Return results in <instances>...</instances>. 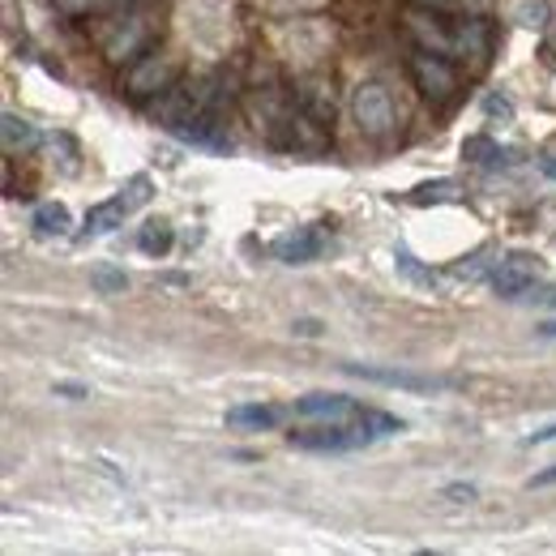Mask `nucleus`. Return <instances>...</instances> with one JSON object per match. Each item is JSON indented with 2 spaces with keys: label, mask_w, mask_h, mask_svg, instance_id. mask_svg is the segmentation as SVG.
Masks as SVG:
<instances>
[{
  "label": "nucleus",
  "mask_w": 556,
  "mask_h": 556,
  "mask_svg": "<svg viewBox=\"0 0 556 556\" xmlns=\"http://www.w3.org/2000/svg\"><path fill=\"white\" fill-rule=\"evenodd\" d=\"M287 441L291 450H308V454H348L359 445H372V432L359 419H351V424H321L308 432H291Z\"/></svg>",
  "instance_id": "nucleus-1"
},
{
  "label": "nucleus",
  "mask_w": 556,
  "mask_h": 556,
  "mask_svg": "<svg viewBox=\"0 0 556 556\" xmlns=\"http://www.w3.org/2000/svg\"><path fill=\"white\" fill-rule=\"evenodd\" d=\"M343 372L372 381V386H390V390H412V394H437V390H458V377H437V372H412V368H372V364H343Z\"/></svg>",
  "instance_id": "nucleus-2"
},
{
  "label": "nucleus",
  "mask_w": 556,
  "mask_h": 556,
  "mask_svg": "<svg viewBox=\"0 0 556 556\" xmlns=\"http://www.w3.org/2000/svg\"><path fill=\"white\" fill-rule=\"evenodd\" d=\"M535 278H540V257H531V253H509V257H496V266H492V291L501 295V300H527L531 291H535Z\"/></svg>",
  "instance_id": "nucleus-3"
},
{
  "label": "nucleus",
  "mask_w": 556,
  "mask_h": 556,
  "mask_svg": "<svg viewBox=\"0 0 556 556\" xmlns=\"http://www.w3.org/2000/svg\"><path fill=\"white\" fill-rule=\"evenodd\" d=\"M146 198H150V180H146V176H134L129 189H121L116 198L99 202V206L86 214V231H90V236H103V231H112V227H125V218H129Z\"/></svg>",
  "instance_id": "nucleus-4"
},
{
  "label": "nucleus",
  "mask_w": 556,
  "mask_h": 556,
  "mask_svg": "<svg viewBox=\"0 0 556 556\" xmlns=\"http://www.w3.org/2000/svg\"><path fill=\"white\" fill-rule=\"evenodd\" d=\"M351 108H355V121H359V129H364L368 138H386V134L394 129V103H390L386 86L364 81V86L355 90Z\"/></svg>",
  "instance_id": "nucleus-5"
},
{
  "label": "nucleus",
  "mask_w": 556,
  "mask_h": 556,
  "mask_svg": "<svg viewBox=\"0 0 556 556\" xmlns=\"http://www.w3.org/2000/svg\"><path fill=\"white\" fill-rule=\"evenodd\" d=\"M412 73H416L419 90H424L432 103H445V99L458 90V77H454V70L445 65V56H441V52L419 48L416 61H412Z\"/></svg>",
  "instance_id": "nucleus-6"
},
{
  "label": "nucleus",
  "mask_w": 556,
  "mask_h": 556,
  "mask_svg": "<svg viewBox=\"0 0 556 556\" xmlns=\"http://www.w3.org/2000/svg\"><path fill=\"white\" fill-rule=\"evenodd\" d=\"M172 77H176V65H172L167 56L150 52V56H141L138 65L125 73V90H129L134 99H146V94H163V90L172 86Z\"/></svg>",
  "instance_id": "nucleus-7"
},
{
  "label": "nucleus",
  "mask_w": 556,
  "mask_h": 556,
  "mask_svg": "<svg viewBox=\"0 0 556 556\" xmlns=\"http://www.w3.org/2000/svg\"><path fill=\"white\" fill-rule=\"evenodd\" d=\"M282 266H308L317 253H321V231L317 227H295V231H282L275 244H270Z\"/></svg>",
  "instance_id": "nucleus-8"
},
{
  "label": "nucleus",
  "mask_w": 556,
  "mask_h": 556,
  "mask_svg": "<svg viewBox=\"0 0 556 556\" xmlns=\"http://www.w3.org/2000/svg\"><path fill=\"white\" fill-rule=\"evenodd\" d=\"M295 416L321 419V424H351V419H359V407L343 394H304L295 403Z\"/></svg>",
  "instance_id": "nucleus-9"
},
{
  "label": "nucleus",
  "mask_w": 556,
  "mask_h": 556,
  "mask_svg": "<svg viewBox=\"0 0 556 556\" xmlns=\"http://www.w3.org/2000/svg\"><path fill=\"white\" fill-rule=\"evenodd\" d=\"M150 43V26L141 22V17H129L112 39H108V61H134V56H141V48Z\"/></svg>",
  "instance_id": "nucleus-10"
},
{
  "label": "nucleus",
  "mask_w": 556,
  "mask_h": 556,
  "mask_svg": "<svg viewBox=\"0 0 556 556\" xmlns=\"http://www.w3.org/2000/svg\"><path fill=\"white\" fill-rule=\"evenodd\" d=\"M450 52H458V56H476L480 65L488 61V26L480 17H471V22H458V30H454V48Z\"/></svg>",
  "instance_id": "nucleus-11"
},
{
  "label": "nucleus",
  "mask_w": 556,
  "mask_h": 556,
  "mask_svg": "<svg viewBox=\"0 0 556 556\" xmlns=\"http://www.w3.org/2000/svg\"><path fill=\"white\" fill-rule=\"evenodd\" d=\"M463 159H471L480 167H509L514 163V150L496 146L492 138H467L463 141Z\"/></svg>",
  "instance_id": "nucleus-12"
},
{
  "label": "nucleus",
  "mask_w": 556,
  "mask_h": 556,
  "mask_svg": "<svg viewBox=\"0 0 556 556\" xmlns=\"http://www.w3.org/2000/svg\"><path fill=\"white\" fill-rule=\"evenodd\" d=\"M275 424H278V412L266 407V403H240V407L227 412V428H253V432H262V428H275Z\"/></svg>",
  "instance_id": "nucleus-13"
},
{
  "label": "nucleus",
  "mask_w": 556,
  "mask_h": 556,
  "mask_svg": "<svg viewBox=\"0 0 556 556\" xmlns=\"http://www.w3.org/2000/svg\"><path fill=\"white\" fill-rule=\"evenodd\" d=\"M176 138L193 141V146H210V150H223V146H227V138L218 134V125H214V116H210V112L193 116V121H185V125L176 129Z\"/></svg>",
  "instance_id": "nucleus-14"
},
{
  "label": "nucleus",
  "mask_w": 556,
  "mask_h": 556,
  "mask_svg": "<svg viewBox=\"0 0 556 556\" xmlns=\"http://www.w3.org/2000/svg\"><path fill=\"white\" fill-rule=\"evenodd\" d=\"M172 240H176V231L163 223V218H150L146 227H141L138 236V249L146 253V257H163L167 249H172Z\"/></svg>",
  "instance_id": "nucleus-15"
},
{
  "label": "nucleus",
  "mask_w": 556,
  "mask_h": 556,
  "mask_svg": "<svg viewBox=\"0 0 556 556\" xmlns=\"http://www.w3.org/2000/svg\"><path fill=\"white\" fill-rule=\"evenodd\" d=\"M412 30H416L419 43H424L428 52H450V48H454V35H445V30L437 26V17H428V13H412Z\"/></svg>",
  "instance_id": "nucleus-16"
},
{
  "label": "nucleus",
  "mask_w": 556,
  "mask_h": 556,
  "mask_svg": "<svg viewBox=\"0 0 556 556\" xmlns=\"http://www.w3.org/2000/svg\"><path fill=\"white\" fill-rule=\"evenodd\" d=\"M4 150L9 154H17V150H30L35 141H39V134H35V125L30 121H22V116H13V112H4Z\"/></svg>",
  "instance_id": "nucleus-17"
},
{
  "label": "nucleus",
  "mask_w": 556,
  "mask_h": 556,
  "mask_svg": "<svg viewBox=\"0 0 556 556\" xmlns=\"http://www.w3.org/2000/svg\"><path fill=\"white\" fill-rule=\"evenodd\" d=\"M30 223H35L39 236H65V231H70V210L56 206V202H43V206L35 210Z\"/></svg>",
  "instance_id": "nucleus-18"
},
{
  "label": "nucleus",
  "mask_w": 556,
  "mask_h": 556,
  "mask_svg": "<svg viewBox=\"0 0 556 556\" xmlns=\"http://www.w3.org/2000/svg\"><path fill=\"white\" fill-rule=\"evenodd\" d=\"M359 424L372 432V441H381V437H399V432L407 428L399 416H386V412H372V407H364V412H359Z\"/></svg>",
  "instance_id": "nucleus-19"
},
{
  "label": "nucleus",
  "mask_w": 556,
  "mask_h": 556,
  "mask_svg": "<svg viewBox=\"0 0 556 556\" xmlns=\"http://www.w3.org/2000/svg\"><path fill=\"white\" fill-rule=\"evenodd\" d=\"M394 266L412 278V282H419V287H432V282H437V275H432V270H424V266H419L407 249H399V253H394Z\"/></svg>",
  "instance_id": "nucleus-20"
},
{
  "label": "nucleus",
  "mask_w": 556,
  "mask_h": 556,
  "mask_svg": "<svg viewBox=\"0 0 556 556\" xmlns=\"http://www.w3.org/2000/svg\"><path fill=\"white\" fill-rule=\"evenodd\" d=\"M548 13H553V9H548V0H522L514 17H518L522 26H544V22H548Z\"/></svg>",
  "instance_id": "nucleus-21"
},
{
  "label": "nucleus",
  "mask_w": 556,
  "mask_h": 556,
  "mask_svg": "<svg viewBox=\"0 0 556 556\" xmlns=\"http://www.w3.org/2000/svg\"><path fill=\"white\" fill-rule=\"evenodd\" d=\"M492 266H496V262H492V253H488V249H480V253H471V257H467V262H463L454 275H458V278H484V275H492Z\"/></svg>",
  "instance_id": "nucleus-22"
},
{
  "label": "nucleus",
  "mask_w": 556,
  "mask_h": 556,
  "mask_svg": "<svg viewBox=\"0 0 556 556\" xmlns=\"http://www.w3.org/2000/svg\"><path fill=\"white\" fill-rule=\"evenodd\" d=\"M454 193V180H437V185H419L416 193H412V202L424 206V202H441V198H450Z\"/></svg>",
  "instance_id": "nucleus-23"
},
{
  "label": "nucleus",
  "mask_w": 556,
  "mask_h": 556,
  "mask_svg": "<svg viewBox=\"0 0 556 556\" xmlns=\"http://www.w3.org/2000/svg\"><path fill=\"white\" fill-rule=\"evenodd\" d=\"M90 282H94L99 291H108V295H112V291H125V287H129V278L121 275V270H108V266H99V270L90 275Z\"/></svg>",
  "instance_id": "nucleus-24"
},
{
  "label": "nucleus",
  "mask_w": 556,
  "mask_h": 556,
  "mask_svg": "<svg viewBox=\"0 0 556 556\" xmlns=\"http://www.w3.org/2000/svg\"><path fill=\"white\" fill-rule=\"evenodd\" d=\"M488 116H501V121H509V116H514V108H509V103H505V99H496V94H488Z\"/></svg>",
  "instance_id": "nucleus-25"
},
{
  "label": "nucleus",
  "mask_w": 556,
  "mask_h": 556,
  "mask_svg": "<svg viewBox=\"0 0 556 556\" xmlns=\"http://www.w3.org/2000/svg\"><path fill=\"white\" fill-rule=\"evenodd\" d=\"M56 394H65V399H90V390L77 386V381H56Z\"/></svg>",
  "instance_id": "nucleus-26"
},
{
  "label": "nucleus",
  "mask_w": 556,
  "mask_h": 556,
  "mask_svg": "<svg viewBox=\"0 0 556 556\" xmlns=\"http://www.w3.org/2000/svg\"><path fill=\"white\" fill-rule=\"evenodd\" d=\"M445 496H454V501H476V484H450Z\"/></svg>",
  "instance_id": "nucleus-27"
},
{
  "label": "nucleus",
  "mask_w": 556,
  "mask_h": 556,
  "mask_svg": "<svg viewBox=\"0 0 556 556\" xmlns=\"http://www.w3.org/2000/svg\"><path fill=\"white\" fill-rule=\"evenodd\" d=\"M65 13H90V4H103V0H56Z\"/></svg>",
  "instance_id": "nucleus-28"
},
{
  "label": "nucleus",
  "mask_w": 556,
  "mask_h": 556,
  "mask_svg": "<svg viewBox=\"0 0 556 556\" xmlns=\"http://www.w3.org/2000/svg\"><path fill=\"white\" fill-rule=\"evenodd\" d=\"M544 441H556V424H548V428H540V432L527 437V445H544Z\"/></svg>",
  "instance_id": "nucleus-29"
},
{
  "label": "nucleus",
  "mask_w": 556,
  "mask_h": 556,
  "mask_svg": "<svg viewBox=\"0 0 556 556\" xmlns=\"http://www.w3.org/2000/svg\"><path fill=\"white\" fill-rule=\"evenodd\" d=\"M540 167H544V176H553L556 180V146H548V150L540 154Z\"/></svg>",
  "instance_id": "nucleus-30"
},
{
  "label": "nucleus",
  "mask_w": 556,
  "mask_h": 556,
  "mask_svg": "<svg viewBox=\"0 0 556 556\" xmlns=\"http://www.w3.org/2000/svg\"><path fill=\"white\" fill-rule=\"evenodd\" d=\"M540 334H544V339H556V321H544V326H540Z\"/></svg>",
  "instance_id": "nucleus-31"
},
{
  "label": "nucleus",
  "mask_w": 556,
  "mask_h": 556,
  "mask_svg": "<svg viewBox=\"0 0 556 556\" xmlns=\"http://www.w3.org/2000/svg\"><path fill=\"white\" fill-rule=\"evenodd\" d=\"M103 4H112V9H129L134 0H103Z\"/></svg>",
  "instance_id": "nucleus-32"
},
{
  "label": "nucleus",
  "mask_w": 556,
  "mask_h": 556,
  "mask_svg": "<svg viewBox=\"0 0 556 556\" xmlns=\"http://www.w3.org/2000/svg\"><path fill=\"white\" fill-rule=\"evenodd\" d=\"M535 300H548V304H556V291H553V295H535Z\"/></svg>",
  "instance_id": "nucleus-33"
}]
</instances>
